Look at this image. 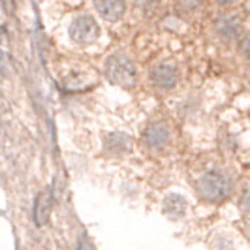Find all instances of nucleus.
<instances>
[{
    "instance_id": "obj_1",
    "label": "nucleus",
    "mask_w": 250,
    "mask_h": 250,
    "mask_svg": "<svg viewBox=\"0 0 250 250\" xmlns=\"http://www.w3.org/2000/svg\"><path fill=\"white\" fill-rule=\"evenodd\" d=\"M105 75L111 83L123 88H132L138 83L136 64L125 53H115L105 61Z\"/></svg>"
},
{
    "instance_id": "obj_11",
    "label": "nucleus",
    "mask_w": 250,
    "mask_h": 250,
    "mask_svg": "<svg viewBox=\"0 0 250 250\" xmlns=\"http://www.w3.org/2000/svg\"><path fill=\"white\" fill-rule=\"evenodd\" d=\"M200 6L201 0H177V10H181V12L192 13L200 10Z\"/></svg>"
},
{
    "instance_id": "obj_6",
    "label": "nucleus",
    "mask_w": 250,
    "mask_h": 250,
    "mask_svg": "<svg viewBox=\"0 0 250 250\" xmlns=\"http://www.w3.org/2000/svg\"><path fill=\"white\" fill-rule=\"evenodd\" d=\"M92 4L105 21L121 19L126 10V0H92Z\"/></svg>"
},
{
    "instance_id": "obj_7",
    "label": "nucleus",
    "mask_w": 250,
    "mask_h": 250,
    "mask_svg": "<svg viewBox=\"0 0 250 250\" xmlns=\"http://www.w3.org/2000/svg\"><path fill=\"white\" fill-rule=\"evenodd\" d=\"M105 150L113 156H123V154L132 150V139L126 134L113 132L111 136H107V139H105Z\"/></svg>"
},
{
    "instance_id": "obj_12",
    "label": "nucleus",
    "mask_w": 250,
    "mask_h": 250,
    "mask_svg": "<svg viewBox=\"0 0 250 250\" xmlns=\"http://www.w3.org/2000/svg\"><path fill=\"white\" fill-rule=\"evenodd\" d=\"M138 6L143 12H152L158 6V0H138Z\"/></svg>"
},
{
    "instance_id": "obj_8",
    "label": "nucleus",
    "mask_w": 250,
    "mask_h": 250,
    "mask_svg": "<svg viewBox=\"0 0 250 250\" xmlns=\"http://www.w3.org/2000/svg\"><path fill=\"white\" fill-rule=\"evenodd\" d=\"M214 30L216 34L222 38L224 42L229 40H237L241 34V23H239L235 17H222L214 23Z\"/></svg>"
},
{
    "instance_id": "obj_9",
    "label": "nucleus",
    "mask_w": 250,
    "mask_h": 250,
    "mask_svg": "<svg viewBox=\"0 0 250 250\" xmlns=\"http://www.w3.org/2000/svg\"><path fill=\"white\" fill-rule=\"evenodd\" d=\"M164 213L167 214L169 218H183L185 213H187V201H185V198H181L177 194L167 196L166 201H164Z\"/></svg>"
},
{
    "instance_id": "obj_14",
    "label": "nucleus",
    "mask_w": 250,
    "mask_h": 250,
    "mask_svg": "<svg viewBox=\"0 0 250 250\" xmlns=\"http://www.w3.org/2000/svg\"><path fill=\"white\" fill-rule=\"evenodd\" d=\"M241 205H243V209H245V211H249L250 213V190L245 194V198H243V201H241Z\"/></svg>"
},
{
    "instance_id": "obj_13",
    "label": "nucleus",
    "mask_w": 250,
    "mask_h": 250,
    "mask_svg": "<svg viewBox=\"0 0 250 250\" xmlns=\"http://www.w3.org/2000/svg\"><path fill=\"white\" fill-rule=\"evenodd\" d=\"M239 51H241V55H243V57L250 59V34L241 40V43H239Z\"/></svg>"
},
{
    "instance_id": "obj_4",
    "label": "nucleus",
    "mask_w": 250,
    "mask_h": 250,
    "mask_svg": "<svg viewBox=\"0 0 250 250\" xmlns=\"http://www.w3.org/2000/svg\"><path fill=\"white\" fill-rule=\"evenodd\" d=\"M150 81L162 90H169L177 85L179 81V72L171 64H156L150 70Z\"/></svg>"
},
{
    "instance_id": "obj_2",
    "label": "nucleus",
    "mask_w": 250,
    "mask_h": 250,
    "mask_svg": "<svg viewBox=\"0 0 250 250\" xmlns=\"http://www.w3.org/2000/svg\"><path fill=\"white\" fill-rule=\"evenodd\" d=\"M198 196L201 200L211 201V203H218L229 198L231 190H233V183L231 179L224 173H207L198 181Z\"/></svg>"
},
{
    "instance_id": "obj_10",
    "label": "nucleus",
    "mask_w": 250,
    "mask_h": 250,
    "mask_svg": "<svg viewBox=\"0 0 250 250\" xmlns=\"http://www.w3.org/2000/svg\"><path fill=\"white\" fill-rule=\"evenodd\" d=\"M51 214V194L45 190L40 194V198L36 200V207H34V222L38 226H43L47 222Z\"/></svg>"
},
{
    "instance_id": "obj_3",
    "label": "nucleus",
    "mask_w": 250,
    "mask_h": 250,
    "mask_svg": "<svg viewBox=\"0 0 250 250\" xmlns=\"http://www.w3.org/2000/svg\"><path fill=\"white\" fill-rule=\"evenodd\" d=\"M98 34H100V28H98L96 21L90 15L75 17L74 23L70 25V38L74 40L75 43H81V45L92 43L98 38Z\"/></svg>"
},
{
    "instance_id": "obj_15",
    "label": "nucleus",
    "mask_w": 250,
    "mask_h": 250,
    "mask_svg": "<svg viewBox=\"0 0 250 250\" xmlns=\"http://www.w3.org/2000/svg\"><path fill=\"white\" fill-rule=\"evenodd\" d=\"M216 2H220V4H231L233 0H216Z\"/></svg>"
},
{
    "instance_id": "obj_5",
    "label": "nucleus",
    "mask_w": 250,
    "mask_h": 250,
    "mask_svg": "<svg viewBox=\"0 0 250 250\" xmlns=\"http://www.w3.org/2000/svg\"><path fill=\"white\" fill-rule=\"evenodd\" d=\"M169 141V128L164 123H150L143 132V143L149 149H162Z\"/></svg>"
}]
</instances>
